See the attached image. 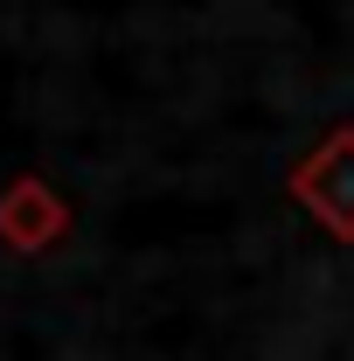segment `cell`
Segmentation results:
<instances>
[{"label":"cell","instance_id":"1","mask_svg":"<svg viewBox=\"0 0 354 361\" xmlns=\"http://www.w3.org/2000/svg\"><path fill=\"white\" fill-rule=\"evenodd\" d=\"M285 188H292V202H299L334 243H354V126H334V133L292 167Z\"/></svg>","mask_w":354,"mask_h":361},{"label":"cell","instance_id":"2","mask_svg":"<svg viewBox=\"0 0 354 361\" xmlns=\"http://www.w3.org/2000/svg\"><path fill=\"white\" fill-rule=\"evenodd\" d=\"M63 236H70V202H63L49 180L21 174V180L0 188V243H7V250L28 257V250H56Z\"/></svg>","mask_w":354,"mask_h":361}]
</instances>
